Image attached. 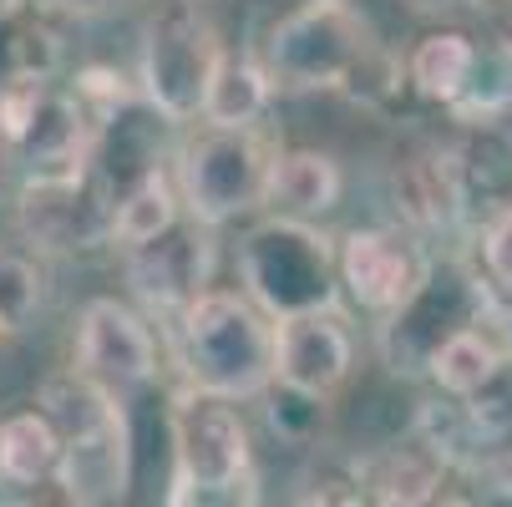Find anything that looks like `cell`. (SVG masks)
I'll return each mask as SVG.
<instances>
[{"label":"cell","instance_id":"cell-1","mask_svg":"<svg viewBox=\"0 0 512 507\" xmlns=\"http://www.w3.org/2000/svg\"><path fill=\"white\" fill-rule=\"evenodd\" d=\"M36 411L56 426V482L71 507H122L132 487V421L127 406L92 391L77 371H61L41 386Z\"/></svg>","mask_w":512,"mask_h":507},{"label":"cell","instance_id":"cell-2","mask_svg":"<svg viewBox=\"0 0 512 507\" xmlns=\"http://www.w3.org/2000/svg\"><path fill=\"white\" fill-rule=\"evenodd\" d=\"M178 360L188 391L254 401L274 386V320L234 289H203L178 315Z\"/></svg>","mask_w":512,"mask_h":507},{"label":"cell","instance_id":"cell-3","mask_svg":"<svg viewBox=\"0 0 512 507\" xmlns=\"http://www.w3.org/2000/svg\"><path fill=\"white\" fill-rule=\"evenodd\" d=\"M376 56L371 26L345 0H315L289 11L264 41V77L274 92H350Z\"/></svg>","mask_w":512,"mask_h":507},{"label":"cell","instance_id":"cell-4","mask_svg":"<svg viewBox=\"0 0 512 507\" xmlns=\"http://www.w3.org/2000/svg\"><path fill=\"white\" fill-rule=\"evenodd\" d=\"M239 274L249 284V300L269 320L335 305V254H330L325 234H315L305 219L259 224L244 239Z\"/></svg>","mask_w":512,"mask_h":507},{"label":"cell","instance_id":"cell-5","mask_svg":"<svg viewBox=\"0 0 512 507\" xmlns=\"http://www.w3.org/2000/svg\"><path fill=\"white\" fill-rule=\"evenodd\" d=\"M487 320H507L497 310V300L487 295V284L462 274V269H426V279L416 284V295L386 315L381 325V355L396 376H421L431 366V355L442 340H452L457 330L487 325Z\"/></svg>","mask_w":512,"mask_h":507},{"label":"cell","instance_id":"cell-6","mask_svg":"<svg viewBox=\"0 0 512 507\" xmlns=\"http://www.w3.org/2000/svg\"><path fill=\"white\" fill-rule=\"evenodd\" d=\"M269 158V142L254 127H208L203 137H193L178 163L188 219L218 229L239 213L264 208Z\"/></svg>","mask_w":512,"mask_h":507},{"label":"cell","instance_id":"cell-7","mask_svg":"<svg viewBox=\"0 0 512 507\" xmlns=\"http://www.w3.org/2000/svg\"><path fill=\"white\" fill-rule=\"evenodd\" d=\"M218 31L193 11H163L142 26V61H137V82L148 107L163 122H198L203 117V97H208V77L218 66Z\"/></svg>","mask_w":512,"mask_h":507},{"label":"cell","instance_id":"cell-8","mask_svg":"<svg viewBox=\"0 0 512 507\" xmlns=\"http://www.w3.org/2000/svg\"><path fill=\"white\" fill-rule=\"evenodd\" d=\"M168 431H173V487L168 492H224V487L259 482L249 426L234 401H218V396L183 386L168 411Z\"/></svg>","mask_w":512,"mask_h":507},{"label":"cell","instance_id":"cell-9","mask_svg":"<svg viewBox=\"0 0 512 507\" xmlns=\"http://www.w3.org/2000/svg\"><path fill=\"white\" fill-rule=\"evenodd\" d=\"M71 371L107 401L127 406L142 386L158 376V340L137 310L122 300H92L77 320V350H71Z\"/></svg>","mask_w":512,"mask_h":507},{"label":"cell","instance_id":"cell-10","mask_svg":"<svg viewBox=\"0 0 512 507\" xmlns=\"http://www.w3.org/2000/svg\"><path fill=\"white\" fill-rule=\"evenodd\" d=\"M21 229L56 254L97 249L102 239H112V198L87 163L36 173L21 188Z\"/></svg>","mask_w":512,"mask_h":507},{"label":"cell","instance_id":"cell-11","mask_svg":"<svg viewBox=\"0 0 512 507\" xmlns=\"http://www.w3.org/2000/svg\"><path fill=\"white\" fill-rule=\"evenodd\" d=\"M350 355L355 345L335 305L274 320V381L284 386V396L325 406L350 376Z\"/></svg>","mask_w":512,"mask_h":507},{"label":"cell","instance_id":"cell-12","mask_svg":"<svg viewBox=\"0 0 512 507\" xmlns=\"http://www.w3.org/2000/svg\"><path fill=\"white\" fill-rule=\"evenodd\" d=\"M335 269H340V284L350 289V300L360 310L391 315L416 295V284L426 279L431 259L401 229H355V234H345Z\"/></svg>","mask_w":512,"mask_h":507},{"label":"cell","instance_id":"cell-13","mask_svg":"<svg viewBox=\"0 0 512 507\" xmlns=\"http://www.w3.org/2000/svg\"><path fill=\"white\" fill-rule=\"evenodd\" d=\"M213 274V239L198 219H173L158 239L127 249V279L148 305L158 310H188Z\"/></svg>","mask_w":512,"mask_h":507},{"label":"cell","instance_id":"cell-14","mask_svg":"<svg viewBox=\"0 0 512 507\" xmlns=\"http://www.w3.org/2000/svg\"><path fill=\"white\" fill-rule=\"evenodd\" d=\"M264 203L279 208V219H320L340 203V168L320 148H284L269 158Z\"/></svg>","mask_w":512,"mask_h":507},{"label":"cell","instance_id":"cell-15","mask_svg":"<svg viewBox=\"0 0 512 507\" xmlns=\"http://www.w3.org/2000/svg\"><path fill=\"white\" fill-rule=\"evenodd\" d=\"M396 193L406 203V219L421 229H442L467 208V163L462 153H426L401 178Z\"/></svg>","mask_w":512,"mask_h":507},{"label":"cell","instance_id":"cell-16","mask_svg":"<svg viewBox=\"0 0 512 507\" xmlns=\"http://www.w3.org/2000/svg\"><path fill=\"white\" fill-rule=\"evenodd\" d=\"M442 472H447V457L426 437H416L406 447H391V452L371 457L365 472H360V482L371 487V497L381 507H416L431 492H442Z\"/></svg>","mask_w":512,"mask_h":507},{"label":"cell","instance_id":"cell-17","mask_svg":"<svg viewBox=\"0 0 512 507\" xmlns=\"http://www.w3.org/2000/svg\"><path fill=\"white\" fill-rule=\"evenodd\" d=\"M274 87L264 77V66L254 56H234L218 51V66L208 77V97H203V122L208 127H254L269 107Z\"/></svg>","mask_w":512,"mask_h":507},{"label":"cell","instance_id":"cell-18","mask_svg":"<svg viewBox=\"0 0 512 507\" xmlns=\"http://www.w3.org/2000/svg\"><path fill=\"white\" fill-rule=\"evenodd\" d=\"M502 355H507L502 335H492L487 325H472V330H457L452 340H442V345H436V355H431L426 376H431L436 386H442L447 396L467 401L472 391H482V386L497 376Z\"/></svg>","mask_w":512,"mask_h":507},{"label":"cell","instance_id":"cell-19","mask_svg":"<svg viewBox=\"0 0 512 507\" xmlns=\"http://www.w3.org/2000/svg\"><path fill=\"white\" fill-rule=\"evenodd\" d=\"M178 219V203H173V183L163 168H142L112 203V244L137 249L158 239L168 224Z\"/></svg>","mask_w":512,"mask_h":507},{"label":"cell","instance_id":"cell-20","mask_svg":"<svg viewBox=\"0 0 512 507\" xmlns=\"http://www.w3.org/2000/svg\"><path fill=\"white\" fill-rule=\"evenodd\" d=\"M61 442H56V426L31 406L0 421V477L11 487H36L56 472Z\"/></svg>","mask_w":512,"mask_h":507},{"label":"cell","instance_id":"cell-21","mask_svg":"<svg viewBox=\"0 0 512 507\" xmlns=\"http://www.w3.org/2000/svg\"><path fill=\"white\" fill-rule=\"evenodd\" d=\"M447 112L467 127H487L512 112V41H492L472 51V71Z\"/></svg>","mask_w":512,"mask_h":507},{"label":"cell","instance_id":"cell-22","mask_svg":"<svg viewBox=\"0 0 512 507\" xmlns=\"http://www.w3.org/2000/svg\"><path fill=\"white\" fill-rule=\"evenodd\" d=\"M472 41L462 31H436L426 36L416 51H411V87L426 97V102H442L452 107L462 82H467V71H472Z\"/></svg>","mask_w":512,"mask_h":507},{"label":"cell","instance_id":"cell-23","mask_svg":"<svg viewBox=\"0 0 512 507\" xmlns=\"http://www.w3.org/2000/svg\"><path fill=\"white\" fill-rule=\"evenodd\" d=\"M36 310H41V269L16 249H0V340L21 335Z\"/></svg>","mask_w":512,"mask_h":507},{"label":"cell","instance_id":"cell-24","mask_svg":"<svg viewBox=\"0 0 512 507\" xmlns=\"http://www.w3.org/2000/svg\"><path fill=\"white\" fill-rule=\"evenodd\" d=\"M462 416H467V426L477 431L482 442L512 437V355H502L497 376H492L482 391H472V396L462 401Z\"/></svg>","mask_w":512,"mask_h":507},{"label":"cell","instance_id":"cell-25","mask_svg":"<svg viewBox=\"0 0 512 507\" xmlns=\"http://www.w3.org/2000/svg\"><path fill=\"white\" fill-rule=\"evenodd\" d=\"M482 264L502 295H512V203H502L482 224Z\"/></svg>","mask_w":512,"mask_h":507},{"label":"cell","instance_id":"cell-26","mask_svg":"<svg viewBox=\"0 0 512 507\" xmlns=\"http://www.w3.org/2000/svg\"><path fill=\"white\" fill-rule=\"evenodd\" d=\"M305 507H381V502L371 497V487H365L360 477H325V482L310 492Z\"/></svg>","mask_w":512,"mask_h":507},{"label":"cell","instance_id":"cell-27","mask_svg":"<svg viewBox=\"0 0 512 507\" xmlns=\"http://www.w3.org/2000/svg\"><path fill=\"white\" fill-rule=\"evenodd\" d=\"M168 507H259V482L224 492H168Z\"/></svg>","mask_w":512,"mask_h":507},{"label":"cell","instance_id":"cell-28","mask_svg":"<svg viewBox=\"0 0 512 507\" xmlns=\"http://www.w3.org/2000/svg\"><path fill=\"white\" fill-rule=\"evenodd\" d=\"M411 11H421V16H447V11H462V6H472V0H406Z\"/></svg>","mask_w":512,"mask_h":507},{"label":"cell","instance_id":"cell-29","mask_svg":"<svg viewBox=\"0 0 512 507\" xmlns=\"http://www.w3.org/2000/svg\"><path fill=\"white\" fill-rule=\"evenodd\" d=\"M416 507H477V502H467V497H457V492H431V497L416 502Z\"/></svg>","mask_w":512,"mask_h":507},{"label":"cell","instance_id":"cell-30","mask_svg":"<svg viewBox=\"0 0 512 507\" xmlns=\"http://www.w3.org/2000/svg\"><path fill=\"white\" fill-rule=\"evenodd\" d=\"M66 6H77V11H107V6H117V0H66Z\"/></svg>","mask_w":512,"mask_h":507},{"label":"cell","instance_id":"cell-31","mask_svg":"<svg viewBox=\"0 0 512 507\" xmlns=\"http://www.w3.org/2000/svg\"><path fill=\"white\" fill-rule=\"evenodd\" d=\"M16 11H21V0H0V21H11Z\"/></svg>","mask_w":512,"mask_h":507},{"label":"cell","instance_id":"cell-32","mask_svg":"<svg viewBox=\"0 0 512 507\" xmlns=\"http://www.w3.org/2000/svg\"><path fill=\"white\" fill-rule=\"evenodd\" d=\"M502 345H507V355H512V320H507V335H502Z\"/></svg>","mask_w":512,"mask_h":507},{"label":"cell","instance_id":"cell-33","mask_svg":"<svg viewBox=\"0 0 512 507\" xmlns=\"http://www.w3.org/2000/svg\"><path fill=\"white\" fill-rule=\"evenodd\" d=\"M6 507H36V502H6Z\"/></svg>","mask_w":512,"mask_h":507},{"label":"cell","instance_id":"cell-34","mask_svg":"<svg viewBox=\"0 0 512 507\" xmlns=\"http://www.w3.org/2000/svg\"><path fill=\"white\" fill-rule=\"evenodd\" d=\"M305 6H315V0H305Z\"/></svg>","mask_w":512,"mask_h":507},{"label":"cell","instance_id":"cell-35","mask_svg":"<svg viewBox=\"0 0 512 507\" xmlns=\"http://www.w3.org/2000/svg\"><path fill=\"white\" fill-rule=\"evenodd\" d=\"M188 6H198V0H188Z\"/></svg>","mask_w":512,"mask_h":507}]
</instances>
